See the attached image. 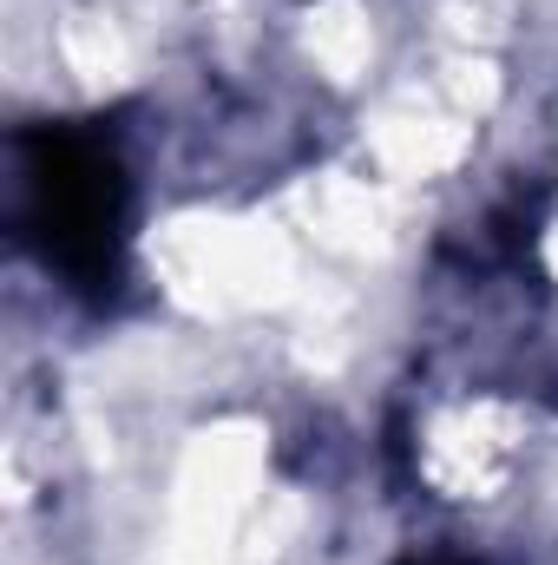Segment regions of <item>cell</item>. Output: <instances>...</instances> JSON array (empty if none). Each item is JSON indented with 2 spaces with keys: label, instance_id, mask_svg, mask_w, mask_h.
Here are the masks:
<instances>
[{
  "label": "cell",
  "instance_id": "1",
  "mask_svg": "<svg viewBox=\"0 0 558 565\" xmlns=\"http://www.w3.org/2000/svg\"><path fill=\"white\" fill-rule=\"evenodd\" d=\"M546 151H552V191H558V86L546 93Z\"/></svg>",
  "mask_w": 558,
  "mask_h": 565
}]
</instances>
